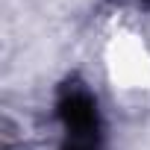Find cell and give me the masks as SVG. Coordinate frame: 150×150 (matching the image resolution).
Masks as SVG:
<instances>
[{"label": "cell", "mask_w": 150, "mask_h": 150, "mask_svg": "<svg viewBox=\"0 0 150 150\" xmlns=\"http://www.w3.org/2000/svg\"><path fill=\"white\" fill-rule=\"evenodd\" d=\"M62 150H100V129H65Z\"/></svg>", "instance_id": "6da1fadb"}, {"label": "cell", "mask_w": 150, "mask_h": 150, "mask_svg": "<svg viewBox=\"0 0 150 150\" xmlns=\"http://www.w3.org/2000/svg\"><path fill=\"white\" fill-rule=\"evenodd\" d=\"M138 3H141V6H150V0H138Z\"/></svg>", "instance_id": "7a4b0ae2"}]
</instances>
